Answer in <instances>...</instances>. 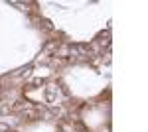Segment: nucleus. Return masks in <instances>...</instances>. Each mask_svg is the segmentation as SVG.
<instances>
[{"label": "nucleus", "instance_id": "obj_1", "mask_svg": "<svg viewBox=\"0 0 148 132\" xmlns=\"http://www.w3.org/2000/svg\"><path fill=\"white\" fill-rule=\"evenodd\" d=\"M44 28H46V30H53V26H51L49 20H44Z\"/></svg>", "mask_w": 148, "mask_h": 132}, {"label": "nucleus", "instance_id": "obj_2", "mask_svg": "<svg viewBox=\"0 0 148 132\" xmlns=\"http://www.w3.org/2000/svg\"><path fill=\"white\" fill-rule=\"evenodd\" d=\"M0 93H2V89H0Z\"/></svg>", "mask_w": 148, "mask_h": 132}]
</instances>
